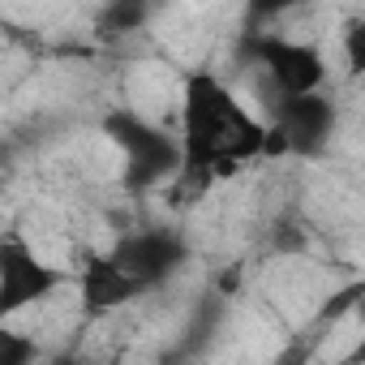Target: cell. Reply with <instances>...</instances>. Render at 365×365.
<instances>
[{"instance_id":"6da1fadb","label":"cell","mask_w":365,"mask_h":365,"mask_svg":"<svg viewBox=\"0 0 365 365\" xmlns=\"http://www.w3.org/2000/svg\"><path fill=\"white\" fill-rule=\"evenodd\" d=\"M267 146V125L211 73L185 78L180 99V155L185 172L232 176L241 163L258 159Z\"/></svg>"},{"instance_id":"7a4b0ae2","label":"cell","mask_w":365,"mask_h":365,"mask_svg":"<svg viewBox=\"0 0 365 365\" xmlns=\"http://www.w3.org/2000/svg\"><path fill=\"white\" fill-rule=\"evenodd\" d=\"M108 133H112V142H116V146L125 150V159H129V180H133V185H150V180H163L172 168H185L180 146H176L163 129L146 125V120L133 116V112L108 116Z\"/></svg>"},{"instance_id":"3957f363","label":"cell","mask_w":365,"mask_h":365,"mask_svg":"<svg viewBox=\"0 0 365 365\" xmlns=\"http://www.w3.org/2000/svg\"><path fill=\"white\" fill-rule=\"evenodd\" d=\"M258 65L267 69V78L275 82V91L284 99H305V95H322L327 82V61L318 52V43L305 39H279V35H262L254 43Z\"/></svg>"},{"instance_id":"277c9868","label":"cell","mask_w":365,"mask_h":365,"mask_svg":"<svg viewBox=\"0 0 365 365\" xmlns=\"http://www.w3.org/2000/svg\"><path fill=\"white\" fill-rule=\"evenodd\" d=\"M61 284V271L52 262H43L26 241H5V250H0V314L14 318L22 314L26 305L52 297Z\"/></svg>"},{"instance_id":"5b68a950","label":"cell","mask_w":365,"mask_h":365,"mask_svg":"<svg viewBox=\"0 0 365 365\" xmlns=\"http://www.w3.org/2000/svg\"><path fill=\"white\" fill-rule=\"evenodd\" d=\"M271 125L288 138L292 155H314V150H322V146H327V138H331V129H335V108H331L322 95L279 99V108H275V120H271Z\"/></svg>"},{"instance_id":"8992f818","label":"cell","mask_w":365,"mask_h":365,"mask_svg":"<svg viewBox=\"0 0 365 365\" xmlns=\"http://www.w3.org/2000/svg\"><path fill=\"white\" fill-rule=\"evenodd\" d=\"M116 258H120V267H125L142 288H150V284L168 279L180 262H185V245H180L172 232H142V237H129V241L116 250Z\"/></svg>"},{"instance_id":"52a82bcc","label":"cell","mask_w":365,"mask_h":365,"mask_svg":"<svg viewBox=\"0 0 365 365\" xmlns=\"http://www.w3.org/2000/svg\"><path fill=\"white\" fill-rule=\"evenodd\" d=\"M138 292H142V284L120 267L116 254L91 258L86 271H82V309H86V314H108V309L133 301Z\"/></svg>"},{"instance_id":"ba28073f","label":"cell","mask_w":365,"mask_h":365,"mask_svg":"<svg viewBox=\"0 0 365 365\" xmlns=\"http://www.w3.org/2000/svg\"><path fill=\"white\" fill-rule=\"evenodd\" d=\"M339 43H344L348 73L352 78H365V18H348L344 31H339Z\"/></svg>"},{"instance_id":"9c48e42d","label":"cell","mask_w":365,"mask_h":365,"mask_svg":"<svg viewBox=\"0 0 365 365\" xmlns=\"http://www.w3.org/2000/svg\"><path fill=\"white\" fill-rule=\"evenodd\" d=\"M35 361V339L18 331H0V365H31Z\"/></svg>"},{"instance_id":"30bf717a","label":"cell","mask_w":365,"mask_h":365,"mask_svg":"<svg viewBox=\"0 0 365 365\" xmlns=\"http://www.w3.org/2000/svg\"><path fill=\"white\" fill-rule=\"evenodd\" d=\"M348 365H365V301H361V344L352 348V361Z\"/></svg>"},{"instance_id":"8fae6325","label":"cell","mask_w":365,"mask_h":365,"mask_svg":"<svg viewBox=\"0 0 365 365\" xmlns=\"http://www.w3.org/2000/svg\"><path fill=\"white\" fill-rule=\"evenodd\" d=\"M52 365H82V361H78V356H56Z\"/></svg>"},{"instance_id":"7c38bea8","label":"cell","mask_w":365,"mask_h":365,"mask_svg":"<svg viewBox=\"0 0 365 365\" xmlns=\"http://www.w3.org/2000/svg\"><path fill=\"white\" fill-rule=\"evenodd\" d=\"M108 365H125V361H120V356H116V361H108Z\"/></svg>"}]
</instances>
